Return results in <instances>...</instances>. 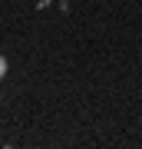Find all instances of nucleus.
<instances>
[{
	"label": "nucleus",
	"instance_id": "1",
	"mask_svg": "<svg viewBox=\"0 0 142 149\" xmlns=\"http://www.w3.org/2000/svg\"><path fill=\"white\" fill-rule=\"evenodd\" d=\"M3 73H7V60L0 56V76H3Z\"/></svg>",
	"mask_w": 142,
	"mask_h": 149
}]
</instances>
